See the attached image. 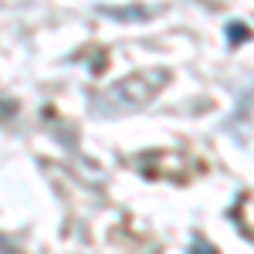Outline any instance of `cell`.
<instances>
[{
  "mask_svg": "<svg viewBox=\"0 0 254 254\" xmlns=\"http://www.w3.org/2000/svg\"><path fill=\"white\" fill-rule=\"evenodd\" d=\"M166 81V75L163 71H142V75H129V78L116 81L109 92H102V95L95 98L98 112L102 116H119V112H129V109H139V105H146L149 98L159 92V85Z\"/></svg>",
  "mask_w": 254,
  "mask_h": 254,
  "instance_id": "6da1fadb",
  "label": "cell"
},
{
  "mask_svg": "<svg viewBox=\"0 0 254 254\" xmlns=\"http://www.w3.org/2000/svg\"><path fill=\"white\" fill-rule=\"evenodd\" d=\"M105 17H112V20H122V24H132V20H142L149 10L146 7H98Z\"/></svg>",
  "mask_w": 254,
  "mask_h": 254,
  "instance_id": "7a4b0ae2",
  "label": "cell"
},
{
  "mask_svg": "<svg viewBox=\"0 0 254 254\" xmlns=\"http://www.w3.org/2000/svg\"><path fill=\"white\" fill-rule=\"evenodd\" d=\"M244 38H251V31H248L244 24H237V20H231V24H227V44L234 48L237 41H244Z\"/></svg>",
  "mask_w": 254,
  "mask_h": 254,
  "instance_id": "3957f363",
  "label": "cell"
},
{
  "mask_svg": "<svg viewBox=\"0 0 254 254\" xmlns=\"http://www.w3.org/2000/svg\"><path fill=\"white\" fill-rule=\"evenodd\" d=\"M190 254H217V248L210 241H203V237H196L193 244H190Z\"/></svg>",
  "mask_w": 254,
  "mask_h": 254,
  "instance_id": "277c9868",
  "label": "cell"
}]
</instances>
